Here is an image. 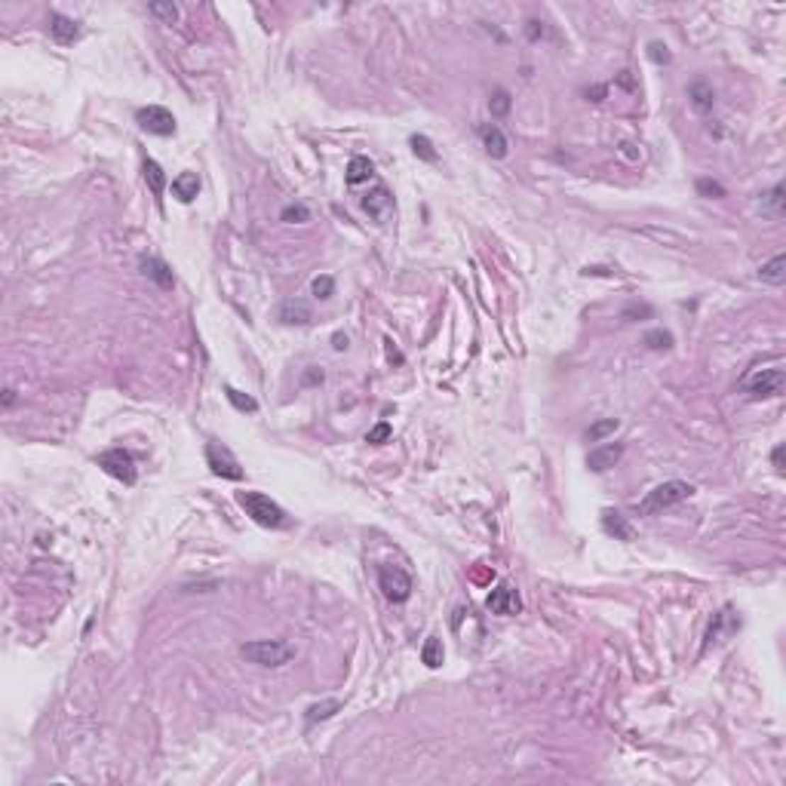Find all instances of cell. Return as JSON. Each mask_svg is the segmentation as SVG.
Masks as SVG:
<instances>
[{"mask_svg": "<svg viewBox=\"0 0 786 786\" xmlns=\"http://www.w3.org/2000/svg\"><path fill=\"white\" fill-rule=\"evenodd\" d=\"M237 504L246 510V516H252L264 529H286L289 525V516H286L283 507L262 492H237Z\"/></svg>", "mask_w": 786, "mask_h": 786, "instance_id": "obj_1", "label": "cell"}, {"mask_svg": "<svg viewBox=\"0 0 786 786\" xmlns=\"http://www.w3.org/2000/svg\"><path fill=\"white\" fill-rule=\"evenodd\" d=\"M240 654L249 663H258V667H283L295 658V645L286 639H255L240 645Z\"/></svg>", "mask_w": 786, "mask_h": 786, "instance_id": "obj_2", "label": "cell"}, {"mask_svg": "<svg viewBox=\"0 0 786 786\" xmlns=\"http://www.w3.org/2000/svg\"><path fill=\"white\" fill-rule=\"evenodd\" d=\"M691 495H695V485H691V483H682V479H670V483H661L658 488H651V492L645 495V501L639 504V513H642V516H654V513L667 510V507H673V504L688 501Z\"/></svg>", "mask_w": 786, "mask_h": 786, "instance_id": "obj_3", "label": "cell"}, {"mask_svg": "<svg viewBox=\"0 0 786 786\" xmlns=\"http://www.w3.org/2000/svg\"><path fill=\"white\" fill-rule=\"evenodd\" d=\"M378 587H381V593L391 599V602H405V599L412 596V575L405 571L403 566H381L378 568Z\"/></svg>", "mask_w": 786, "mask_h": 786, "instance_id": "obj_4", "label": "cell"}, {"mask_svg": "<svg viewBox=\"0 0 786 786\" xmlns=\"http://www.w3.org/2000/svg\"><path fill=\"white\" fill-rule=\"evenodd\" d=\"M783 384H786V372H783L780 366H774V369H756L753 375L743 378V391L750 393L753 400L783 393Z\"/></svg>", "mask_w": 786, "mask_h": 786, "instance_id": "obj_5", "label": "cell"}, {"mask_svg": "<svg viewBox=\"0 0 786 786\" xmlns=\"http://www.w3.org/2000/svg\"><path fill=\"white\" fill-rule=\"evenodd\" d=\"M96 461H99V467L105 470L108 476L120 479L123 485H135V479H138L135 458L129 455L126 449H108V451H101V455H99Z\"/></svg>", "mask_w": 786, "mask_h": 786, "instance_id": "obj_6", "label": "cell"}, {"mask_svg": "<svg viewBox=\"0 0 786 786\" xmlns=\"http://www.w3.org/2000/svg\"><path fill=\"white\" fill-rule=\"evenodd\" d=\"M135 123L142 126L145 133L160 135V138H166V135H172V133H175V117H172V111H169V108H163V105H147V108H138V111H135Z\"/></svg>", "mask_w": 786, "mask_h": 786, "instance_id": "obj_7", "label": "cell"}, {"mask_svg": "<svg viewBox=\"0 0 786 786\" xmlns=\"http://www.w3.org/2000/svg\"><path fill=\"white\" fill-rule=\"evenodd\" d=\"M206 464L215 476L221 479H234V483H240L243 479V467H240V461L230 455L228 446H221V442H209L206 446Z\"/></svg>", "mask_w": 786, "mask_h": 786, "instance_id": "obj_8", "label": "cell"}, {"mask_svg": "<svg viewBox=\"0 0 786 786\" xmlns=\"http://www.w3.org/2000/svg\"><path fill=\"white\" fill-rule=\"evenodd\" d=\"M737 630H741V617H737L734 605H725L722 612H716V614H713V621H709V630H707V642H704V649H709V645H719V642H725L728 636H734Z\"/></svg>", "mask_w": 786, "mask_h": 786, "instance_id": "obj_9", "label": "cell"}, {"mask_svg": "<svg viewBox=\"0 0 786 786\" xmlns=\"http://www.w3.org/2000/svg\"><path fill=\"white\" fill-rule=\"evenodd\" d=\"M363 212L378 225H384L387 218L393 215V193L384 188V184H375L372 191L363 197Z\"/></svg>", "mask_w": 786, "mask_h": 786, "instance_id": "obj_10", "label": "cell"}, {"mask_svg": "<svg viewBox=\"0 0 786 786\" xmlns=\"http://www.w3.org/2000/svg\"><path fill=\"white\" fill-rule=\"evenodd\" d=\"M485 605H488V612H492V614H504V617H507V614H520V608H522L520 596H516V590H513L510 584L495 587L492 593H488Z\"/></svg>", "mask_w": 786, "mask_h": 786, "instance_id": "obj_11", "label": "cell"}, {"mask_svg": "<svg viewBox=\"0 0 786 786\" xmlns=\"http://www.w3.org/2000/svg\"><path fill=\"white\" fill-rule=\"evenodd\" d=\"M621 455H624L621 442H605V446H599L587 455V467L593 470V473H605V470H612L617 461H621Z\"/></svg>", "mask_w": 786, "mask_h": 786, "instance_id": "obj_12", "label": "cell"}, {"mask_svg": "<svg viewBox=\"0 0 786 786\" xmlns=\"http://www.w3.org/2000/svg\"><path fill=\"white\" fill-rule=\"evenodd\" d=\"M276 317H280L286 326H308V322L313 320V313H310V304L304 298H286L280 304V310H276Z\"/></svg>", "mask_w": 786, "mask_h": 786, "instance_id": "obj_13", "label": "cell"}, {"mask_svg": "<svg viewBox=\"0 0 786 786\" xmlns=\"http://www.w3.org/2000/svg\"><path fill=\"white\" fill-rule=\"evenodd\" d=\"M479 138H483L485 151L492 154L495 160H504V157H507V151H510V145H507V135L501 133V126H495V123H485V126H479Z\"/></svg>", "mask_w": 786, "mask_h": 786, "instance_id": "obj_14", "label": "cell"}, {"mask_svg": "<svg viewBox=\"0 0 786 786\" xmlns=\"http://www.w3.org/2000/svg\"><path fill=\"white\" fill-rule=\"evenodd\" d=\"M142 274L147 276V280H154L160 289H172V286H175V276L169 271V264L160 262V258H154V255L142 258Z\"/></svg>", "mask_w": 786, "mask_h": 786, "instance_id": "obj_15", "label": "cell"}, {"mask_svg": "<svg viewBox=\"0 0 786 786\" xmlns=\"http://www.w3.org/2000/svg\"><path fill=\"white\" fill-rule=\"evenodd\" d=\"M50 34H52L59 43H74V40L80 37V25L74 22V18L62 16V13H52V16H50Z\"/></svg>", "mask_w": 786, "mask_h": 786, "instance_id": "obj_16", "label": "cell"}, {"mask_svg": "<svg viewBox=\"0 0 786 786\" xmlns=\"http://www.w3.org/2000/svg\"><path fill=\"white\" fill-rule=\"evenodd\" d=\"M602 529H605V534H614L617 541H633V525L627 522V516L617 513V510L602 513Z\"/></svg>", "mask_w": 786, "mask_h": 786, "instance_id": "obj_17", "label": "cell"}, {"mask_svg": "<svg viewBox=\"0 0 786 786\" xmlns=\"http://www.w3.org/2000/svg\"><path fill=\"white\" fill-rule=\"evenodd\" d=\"M688 99H691V105H695L697 111H713V105H716V89L709 86L707 80H695L688 86Z\"/></svg>", "mask_w": 786, "mask_h": 786, "instance_id": "obj_18", "label": "cell"}, {"mask_svg": "<svg viewBox=\"0 0 786 786\" xmlns=\"http://www.w3.org/2000/svg\"><path fill=\"white\" fill-rule=\"evenodd\" d=\"M172 193H175V197H179L181 203H191V200L200 193V179H197V172H181V175H175V179H172Z\"/></svg>", "mask_w": 786, "mask_h": 786, "instance_id": "obj_19", "label": "cell"}, {"mask_svg": "<svg viewBox=\"0 0 786 786\" xmlns=\"http://www.w3.org/2000/svg\"><path fill=\"white\" fill-rule=\"evenodd\" d=\"M375 175V166H372V160H369V157H350V163H347V172H344V181L347 184H363V181H369Z\"/></svg>", "mask_w": 786, "mask_h": 786, "instance_id": "obj_20", "label": "cell"}, {"mask_svg": "<svg viewBox=\"0 0 786 786\" xmlns=\"http://www.w3.org/2000/svg\"><path fill=\"white\" fill-rule=\"evenodd\" d=\"M142 172H145V181H147V188H151L154 197H163V191H166V175H163V169H160V163H157V160H145V163H142Z\"/></svg>", "mask_w": 786, "mask_h": 786, "instance_id": "obj_21", "label": "cell"}, {"mask_svg": "<svg viewBox=\"0 0 786 786\" xmlns=\"http://www.w3.org/2000/svg\"><path fill=\"white\" fill-rule=\"evenodd\" d=\"M759 276H762L765 283H771V286H783V280H786V255H774L768 264H762Z\"/></svg>", "mask_w": 786, "mask_h": 786, "instance_id": "obj_22", "label": "cell"}, {"mask_svg": "<svg viewBox=\"0 0 786 786\" xmlns=\"http://www.w3.org/2000/svg\"><path fill=\"white\" fill-rule=\"evenodd\" d=\"M762 212L771 218H783V184H774L771 191L762 193Z\"/></svg>", "mask_w": 786, "mask_h": 786, "instance_id": "obj_23", "label": "cell"}, {"mask_svg": "<svg viewBox=\"0 0 786 786\" xmlns=\"http://www.w3.org/2000/svg\"><path fill=\"white\" fill-rule=\"evenodd\" d=\"M442 658H446V651H442V642L437 639V636H430V639L424 642V649H421V661H424V667L437 670V667H442Z\"/></svg>", "mask_w": 786, "mask_h": 786, "instance_id": "obj_24", "label": "cell"}, {"mask_svg": "<svg viewBox=\"0 0 786 786\" xmlns=\"http://www.w3.org/2000/svg\"><path fill=\"white\" fill-rule=\"evenodd\" d=\"M409 145H412V154L418 157V160H424V163H437L439 160V154L433 151V142H430L427 135H412Z\"/></svg>", "mask_w": 786, "mask_h": 786, "instance_id": "obj_25", "label": "cell"}, {"mask_svg": "<svg viewBox=\"0 0 786 786\" xmlns=\"http://www.w3.org/2000/svg\"><path fill=\"white\" fill-rule=\"evenodd\" d=\"M225 396H228V403L234 405L237 412H249V415H252V412H258V403H255V400H252V396H249V393L237 391V387H225Z\"/></svg>", "mask_w": 786, "mask_h": 786, "instance_id": "obj_26", "label": "cell"}, {"mask_svg": "<svg viewBox=\"0 0 786 786\" xmlns=\"http://www.w3.org/2000/svg\"><path fill=\"white\" fill-rule=\"evenodd\" d=\"M280 218L286 225H301V221H310V209L304 203H289V206H283Z\"/></svg>", "mask_w": 786, "mask_h": 786, "instance_id": "obj_27", "label": "cell"}, {"mask_svg": "<svg viewBox=\"0 0 786 786\" xmlns=\"http://www.w3.org/2000/svg\"><path fill=\"white\" fill-rule=\"evenodd\" d=\"M338 709H341V704H338V700H326V704H317V707H310V709H308V725H313V722H322V719L335 716Z\"/></svg>", "mask_w": 786, "mask_h": 786, "instance_id": "obj_28", "label": "cell"}, {"mask_svg": "<svg viewBox=\"0 0 786 786\" xmlns=\"http://www.w3.org/2000/svg\"><path fill=\"white\" fill-rule=\"evenodd\" d=\"M488 111H492V117H504L507 111H510V92H507V89H495L492 99H488Z\"/></svg>", "mask_w": 786, "mask_h": 786, "instance_id": "obj_29", "label": "cell"}, {"mask_svg": "<svg viewBox=\"0 0 786 786\" xmlns=\"http://www.w3.org/2000/svg\"><path fill=\"white\" fill-rule=\"evenodd\" d=\"M147 13L157 16V18H163L166 25H172V22H179L181 9L175 6V4H151V6H147Z\"/></svg>", "mask_w": 786, "mask_h": 786, "instance_id": "obj_30", "label": "cell"}, {"mask_svg": "<svg viewBox=\"0 0 786 786\" xmlns=\"http://www.w3.org/2000/svg\"><path fill=\"white\" fill-rule=\"evenodd\" d=\"M645 344H649L651 350H670L673 347V335L667 329H651L649 335H645Z\"/></svg>", "mask_w": 786, "mask_h": 786, "instance_id": "obj_31", "label": "cell"}, {"mask_svg": "<svg viewBox=\"0 0 786 786\" xmlns=\"http://www.w3.org/2000/svg\"><path fill=\"white\" fill-rule=\"evenodd\" d=\"M617 427H621V424H617V418H605V421H596L593 427L587 430V439H590V442H599L602 437H608V433H614Z\"/></svg>", "mask_w": 786, "mask_h": 786, "instance_id": "obj_32", "label": "cell"}, {"mask_svg": "<svg viewBox=\"0 0 786 786\" xmlns=\"http://www.w3.org/2000/svg\"><path fill=\"white\" fill-rule=\"evenodd\" d=\"M310 289H313V295H317V298H332V292H335V280H332L329 274H322V276H313Z\"/></svg>", "mask_w": 786, "mask_h": 786, "instance_id": "obj_33", "label": "cell"}, {"mask_svg": "<svg viewBox=\"0 0 786 786\" xmlns=\"http://www.w3.org/2000/svg\"><path fill=\"white\" fill-rule=\"evenodd\" d=\"M697 193L700 197H713V200H722L725 197V188L713 179H697Z\"/></svg>", "mask_w": 786, "mask_h": 786, "instance_id": "obj_34", "label": "cell"}, {"mask_svg": "<svg viewBox=\"0 0 786 786\" xmlns=\"http://www.w3.org/2000/svg\"><path fill=\"white\" fill-rule=\"evenodd\" d=\"M387 439H391V424L387 421L375 424V427L366 433V442H372V446H381V442H387Z\"/></svg>", "mask_w": 786, "mask_h": 786, "instance_id": "obj_35", "label": "cell"}, {"mask_svg": "<svg viewBox=\"0 0 786 786\" xmlns=\"http://www.w3.org/2000/svg\"><path fill=\"white\" fill-rule=\"evenodd\" d=\"M649 59H651L654 64H667V62H670V50H667V43H661V40L649 43Z\"/></svg>", "mask_w": 786, "mask_h": 786, "instance_id": "obj_36", "label": "cell"}, {"mask_svg": "<svg viewBox=\"0 0 786 786\" xmlns=\"http://www.w3.org/2000/svg\"><path fill=\"white\" fill-rule=\"evenodd\" d=\"M322 378H326V375H322V369H317V366H310V369H308V372H304V375H301V384H304V387H310V384H322Z\"/></svg>", "mask_w": 786, "mask_h": 786, "instance_id": "obj_37", "label": "cell"}, {"mask_svg": "<svg viewBox=\"0 0 786 786\" xmlns=\"http://www.w3.org/2000/svg\"><path fill=\"white\" fill-rule=\"evenodd\" d=\"M525 34H529V40H541V37H544V22H538V18H529Z\"/></svg>", "mask_w": 786, "mask_h": 786, "instance_id": "obj_38", "label": "cell"}, {"mask_svg": "<svg viewBox=\"0 0 786 786\" xmlns=\"http://www.w3.org/2000/svg\"><path fill=\"white\" fill-rule=\"evenodd\" d=\"M783 451H786V446H783V442H780V446H777V449H774V455H771V461H774V467H777V470H780V473H783Z\"/></svg>", "mask_w": 786, "mask_h": 786, "instance_id": "obj_39", "label": "cell"}, {"mask_svg": "<svg viewBox=\"0 0 786 786\" xmlns=\"http://www.w3.org/2000/svg\"><path fill=\"white\" fill-rule=\"evenodd\" d=\"M332 347H335V350H347V335L335 332V335H332Z\"/></svg>", "mask_w": 786, "mask_h": 786, "instance_id": "obj_40", "label": "cell"}, {"mask_svg": "<svg viewBox=\"0 0 786 786\" xmlns=\"http://www.w3.org/2000/svg\"><path fill=\"white\" fill-rule=\"evenodd\" d=\"M387 356H391L393 363H403V354H400V350L393 347V341H387Z\"/></svg>", "mask_w": 786, "mask_h": 786, "instance_id": "obj_41", "label": "cell"}, {"mask_svg": "<svg viewBox=\"0 0 786 786\" xmlns=\"http://www.w3.org/2000/svg\"><path fill=\"white\" fill-rule=\"evenodd\" d=\"M13 403H16V391H13V387H6V391H4V409H9Z\"/></svg>", "mask_w": 786, "mask_h": 786, "instance_id": "obj_42", "label": "cell"}, {"mask_svg": "<svg viewBox=\"0 0 786 786\" xmlns=\"http://www.w3.org/2000/svg\"><path fill=\"white\" fill-rule=\"evenodd\" d=\"M587 96H593V101H602L605 86H593V89H587Z\"/></svg>", "mask_w": 786, "mask_h": 786, "instance_id": "obj_43", "label": "cell"}]
</instances>
